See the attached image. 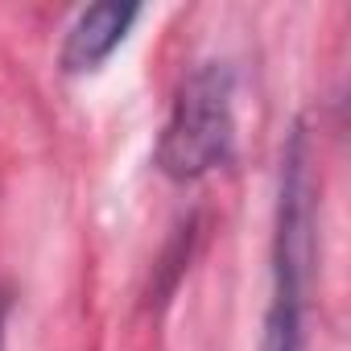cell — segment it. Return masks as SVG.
Segmentation results:
<instances>
[{"mask_svg": "<svg viewBox=\"0 0 351 351\" xmlns=\"http://www.w3.org/2000/svg\"><path fill=\"white\" fill-rule=\"evenodd\" d=\"M136 17H141L136 5H116V0L91 5L87 13H79V21L71 25V34L62 42V71L66 75H87L99 62H108L112 50L128 38Z\"/></svg>", "mask_w": 351, "mask_h": 351, "instance_id": "obj_3", "label": "cell"}, {"mask_svg": "<svg viewBox=\"0 0 351 351\" xmlns=\"http://www.w3.org/2000/svg\"><path fill=\"white\" fill-rule=\"evenodd\" d=\"M314 256V173L306 136L293 132L285 149L281 203H277V248H273V306L265 322V351H302L306 269Z\"/></svg>", "mask_w": 351, "mask_h": 351, "instance_id": "obj_1", "label": "cell"}, {"mask_svg": "<svg viewBox=\"0 0 351 351\" xmlns=\"http://www.w3.org/2000/svg\"><path fill=\"white\" fill-rule=\"evenodd\" d=\"M232 99H236V79L223 62H207L182 83L157 141L161 173L191 182V178H203L207 169H215L219 161H228L232 141H236Z\"/></svg>", "mask_w": 351, "mask_h": 351, "instance_id": "obj_2", "label": "cell"}, {"mask_svg": "<svg viewBox=\"0 0 351 351\" xmlns=\"http://www.w3.org/2000/svg\"><path fill=\"white\" fill-rule=\"evenodd\" d=\"M5 318H9V293L0 289V351H5Z\"/></svg>", "mask_w": 351, "mask_h": 351, "instance_id": "obj_4", "label": "cell"}]
</instances>
